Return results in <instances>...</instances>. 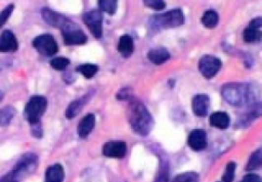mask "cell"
Returning <instances> with one entry per match:
<instances>
[{"label": "cell", "instance_id": "obj_1", "mask_svg": "<svg viewBox=\"0 0 262 182\" xmlns=\"http://www.w3.org/2000/svg\"><path fill=\"white\" fill-rule=\"evenodd\" d=\"M128 120L132 129L139 135L146 136L153 128V117L138 99L129 98L128 106Z\"/></svg>", "mask_w": 262, "mask_h": 182}, {"label": "cell", "instance_id": "obj_2", "mask_svg": "<svg viewBox=\"0 0 262 182\" xmlns=\"http://www.w3.org/2000/svg\"><path fill=\"white\" fill-rule=\"evenodd\" d=\"M222 96L231 106L242 107L250 103L256 97L251 85L246 83H230L222 88Z\"/></svg>", "mask_w": 262, "mask_h": 182}, {"label": "cell", "instance_id": "obj_3", "mask_svg": "<svg viewBox=\"0 0 262 182\" xmlns=\"http://www.w3.org/2000/svg\"><path fill=\"white\" fill-rule=\"evenodd\" d=\"M38 167V157L33 152H27L16 163L9 172L18 182L33 174Z\"/></svg>", "mask_w": 262, "mask_h": 182}, {"label": "cell", "instance_id": "obj_4", "mask_svg": "<svg viewBox=\"0 0 262 182\" xmlns=\"http://www.w3.org/2000/svg\"><path fill=\"white\" fill-rule=\"evenodd\" d=\"M47 99L42 95H34L27 102L24 110V117L30 125L40 122L41 117L47 109Z\"/></svg>", "mask_w": 262, "mask_h": 182}, {"label": "cell", "instance_id": "obj_5", "mask_svg": "<svg viewBox=\"0 0 262 182\" xmlns=\"http://www.w3.org/2000/svg\"><path fill=\"white\" fill-rule=\"evenodd\" d=\"M66 45H82L87 42V36L75 23L70 21L61 30Z\"/></svg>", "mask_w": 262, "mask_h": 182}, {"label": "cell", "instance_id": "obj_6", "mask_svg": "<svg viewBox=\"0 0 262 182\" xmlns=\"http://www.w3.org/2000/svg\"><path fill=\"white\" fill-rule=\"evenodd\" d=\"M32 45L39 54L45 57L55 56L59 51L58 42L56 41L55 37L50 34L37 36L32 41Z\"/></svg>", "mask_w": 262, "mask_h": 182}, {"label": "cell", "instance_id": "obj_7", "mask_svg": "<svg viewBox=\"0 0 262 182\" xmlns=\"http://www.w3.org/2000/svg\"><path fill=\"white\" fill-rule=\"evenodd\" d=\"M154 23L162 28H175L185 23V16L180 9H173L154 17Z\"/></svg>", "mask_w": 262, "mask_h": 182}, {"label": "cell", "instance_id": "obj_8", "mask_svg": "<svg viewBox=\"0 0 262 182\" xmlns=\"http://www.w3.org/2000/svg\"><path fill=\"white\" fill-rule=\"evenodd\" d=\"M84 24L93 33V35L99 39L102 35V15L100 10H90L85 12L82 17Z\"/></svg>", "mask_w": 262, "mask_h": 182}, {"label": "cell", "instance_id": "obj_9", "mask_svg": "<svg viewBox=\"0 0 262 182\" xmlns=\"http://www.w3.org/2000/svg\"><path fill=\"white\" fill-rule=\"evenodd\" d=\"M221 68V61L219 59L213 56H204L201 58L199 61V70L201 74L207 78L211 79L213 78Z\"/></svg>", "mask_w": 262, "mask_h": 182}, {"label": "cell", "instance_id": "obj_10", "mask_svg": "<svg viewBox=\"0 0 262 182\" xmlns=\"http://www.w3.org/2000/svg\"><path fill=\"white\" fill-rule=\"evenodd\" d=\"M41 16L46 24H48L51 27L60 28L61 30L67 25L71 20L64 15L59 14V12L52 10L48 7H44L41 10Z\"/></svg>", "mask_w": 262, "mask_h": 182}, {"label": "cell", "instance_id": "obj_11", "mask_svg": "<svg viewBox=\"0 0 262 182\" xmlns=\"http://www.w3.org/2000/svg\"><path fill=\"white\" fill-rule=\"evenodd\" d=\"M127 146L124 141H110L102 148V153L108 158L122 159L125 157Z\"/></svg>", "mask_w": 262, "mask_h": 182}, {"label": "cell", "instance_id": "obj_12", "mask_svg": "<svg viewBox=\"0 0 262 182\" xmlns=\"http://www.w3.org/2000/svg\"><path fill=\"white\" fill-rule=\"evenodd\" d=\"M19 49V42L16 35L9 30H5L0 36V53L12 54Z\"/></svg>", "mask_w": 262, "mask_h": 182}, {"label": "cell", "instance_id": "obj_13", "mask_svg": "<svg viewBox=\"0 0 262 182\" xmlns=\"http://www.w3.org/2000/svg\"><path fill=\"white\" fill-rule=\"evenodd\" d=\"M189 146L191 147L192 150L196 152H200L206 149L207 147V135L204 130L201 129H196L190 133L189 139Z\"/></svg>", "mask_w": 262, "mask_h": 182}, {"label": "cell", "instance_id": "obj_14", "mask_svg": "<svg viewBox=\"0 0 262 182\" xmlns=\"http://www.w3.org/2000/svg\"><path fill=\"white\" fill-rule=\"evenodd\" d=\"M209 96L206 94H196L193 98V111L198 117H205L209 110Z\"/></svg>", "mask_w": 262, "mask_h": 182}, {"label": "cell", "instance_id": "obj_15", "mask_svg": "<svg viewBox=\"0 0 262 182\" xmlns=\"http://www.w3.org/2000/svg\"><path fill=\"white\" fill-rule=\"evenodd\" d=\"M96 126V116L94 114H88L78 124L77 132L79 137L86 138L90 132L93 131Z\"/></svg>", "mask_w": 262, "mask_h": 182}, {"label": "cell", "instance_id": "obj_16", "mask_svg": "<svg viewBox=\"0 0 262 182\" xmlns=\"http://www.w3.org/2000/svg\"><path fill=\"white\" fill-rule=\"evenodd\" d=\"M89 97H90V95H89V93H87L84 96L72 101L69 105V107L67 108V110H66V112H65L66 118L73 119V118H75L76 116H78V114L81 112L83 107L86 105L87 101L89 100Z\"/></svg>", "mask_w": 262, "mask_h": 182}, {"label": "cell", "instance_id": "obj_17", "mask_svg": "<svg viewBox=\"0 0 262 182\" xmlns=\"http://www.w3.org/2000/svg\"><path fill=\"white\" fill-rule=\"evenodd\" d=\"M65 171L61 164L49 166L45 172V182H63Z\"/></svg>", "mask_w": 262, "mask_h": 182}, {"label": "cell", "instance_id": "obj_18", "mask_svg": "<svg viewBox=\"0 0 262 182\" xmlns=\"http://www.w3.org/2000/svg\"><path fill=\"white\" fill-rule=\"evenodd\" d=\"M148 58L153 63L161 64L169 60L170 54L166 48L158 47V48L151 49L148 54Z\"/></svg>", "mask_w": 262, "mask_h": 182}, {"label": "cell", "instance_id": "obj_19", "mask_svg": "<svg viewBox=\"0 0 262 182\" xmlns=\"http://www.w3.org/2000/svg\"><path fill=\"white\" fill-rule=\"evenodd\" d=\"M209 121H210V124L218 129H227L229 125V117L227 113L224 112H216L213 113L210 118H209Z\"/></svg>", "mask_w": 262, "mask_h": 182}, {"label": "cell", "instance_id": "obj_20", "mask_svg": "<svg viewBox=\"0 0 262 182\" xmlns=\"http://www.w3.org/2000/svg\"><path fill=\"white\" fill-rule=\"evenodd\" d=\"M133 50L134 46L132 38H131L129 35H123L120 38L119 43H118V51H119L124 58H128L132 55Z\"/></svg>", "mask_w": 262, "mask_h": 182}, {"label": "cell", "instance_id": "obj_21", "mask_svg": "<svg viewBox=\"0 0 262 182\" xmlns=\"http://www.w3.org/2000/svg\"><path fill=\"white\" fill-rule=\"evenodd\" d=\"M260 116H262V103H256V105L252 106V108L249 110V112L244 116L243 119H240L241 125H248L251 121L255 120L257 117Z\"/></svg>", "mask_w": 262, "mask_h": 182}, {"label": "cell", "instance_id": "obj_22", "mask_svg": "<svg viewBox=\"0 0 262 182\" xmlns=\"http://www.w3.org/2000/svg\"><path fill=\"white\" fill-rule=\"evenodd\" d=\"M219 21V17L217 15V12L214 10H207L204 16L202 17V23L208 29H213L215 28Z\"/></svg>", "mask_w": 262, "mask_h": 182}, {"label": "cell", "instance_id": "obj_23", "mask_svg": "<svg viewBox=\"0 0 262 182\" xmlns=\"http://www.w3.org/2000/svg\"><path fill=\"white\" fill-rule=\"evenodd\" d=\"M261 166H262V148L258 149L251 154L246 169L248 171H252L256 170V169H259Z\"/></svg>", "mask_w": 262, "mask_h": 182}, {"label": "cell", "instance_id": "obj_24", "mask_svg": "<svg viewBox=\"0 0 262 182\" xmlns=\"http://www.w3.org/2000/svg\"><path fill=\"white\" fill-rule=\"evenodd\" d=\"M16 115V109L11 106L4 107L0 111V126H7Z\"/></svg>", "mask_w": 262, "mask_h": 182}, {"label": "cell", "instance_id": "obj_25", "mask_svg": "<svg viewBox=\"0 0 262 182\" xmlns=\"http://www.w3.org/2000/svg\"><path fill=\"white\" fill-rule=\"evenodd\" d=\"M243 37H244V40L248 43L258 42L261 40V38H262V32L260 30H257V29L247 28L244 31Z\"/></svg>", "mask_w": 262, "mask_h": 182}, {"label": "cell", "instance_id": "obj_26", "mask_svg": "<svg viewBox=\"0 0 262 182\" xmlns=\"http://www.w3.org/2000/svg\"><path fill=\"white\" fill-rule=\"evenodd\" d=\"M77 71L80 72L86 79H90V78H93L98 71V67L97 64H93V63H84L81 64L77 68Z\"/></svg>", "mask_w": 262, "mask_h": 182}, {"label": "cell", "instance_id": "obj_27", "mask_svg": "<svg viewBox=\"0 0 262 182\" xmlns=\"http://www.w3.org/2000/svg\"><path fill=\"white\" fill-rule=\"evenodd\" d=\"M98 6L101 11L107 12L109 15H114L117 10V1L115 0H99Z\"/></svg>", "mask_w": 262, "mask_h": 182}, {"label": "cell", "instance_id": "obj_28", "mask_svg": "<svg viewBox=\"0 0 262 182\" xmlns=\"http://www.w3.org/2000/svg\"><path fill=\"white\" fill-rule=\"evenodd\" d=\"M70 64V60L67 58H55L50 61V66L55 70L63 71Z\"/></svg>", "mask_w": 262, "mask_h": 182}, {"label": "cell", "instance_id": "obj_29", "mask_svg": "<svg viewBox=\"0 0 262 182\" xmlns=\"http://www.w3.org/2000/svg\"><path fill=\"white\" fill-rule=\"evenodd\" d=\"M199 176L195 172H186L176 176L172 182H198Z\"/></svg>", "mask_w": 262, "mask_h": 182}, {"label": "cell", "instance_id": "obj_30", "mask_svg": "<svg viewBox=\"0 0 262 182\" xmlns=\"http://www.w3.org/2000/svg\"><path fill=\"white\" fill-rule=\"evenodd\" d=\"M234 171H235V163L229 162L227 165L224 176H222V182H232L234 178Z\"/></svg>", "mask_w": 262, "mask_h": 182}, {"label": "cell", "instance_id": "obj_31", "mask_svg": "<svg viewBox=\"0 0 262 182\" xmlns=\"http://www.w3.org/2000/svg\"><path fill=\"white\" fill-rule=\"evenodd\" d=\"M14 9H15V5L11 3V4H8L1 12H0V28H1L2 26L7 22V20L10 18Z\"/></svg>", "mask_w": 262, "mask_h": 182}, {"label": "cell", "instance_id": "obj_32", "mask_svg": "<svg viewBox=\"0 0 262 182\" xmlns=\"http://www.w3.org/2000/svg\"><path fill=\"white\" fill-rule=\"evenodd\" d=\"M143 4L155 10H162L166 6L165 2L161 1V0H145Z\"/></svg>", "mask_w": 262, "mask_h": 182}, {"label": "cell", "instance_id": "obj_33", "mask_svg": "<svg viewBox=\"0 0 262 182\" xmlns=\"http://www.w3.org/2000/svg\"><path fill=\"white\" fill-rule=\"evenodd\" d=\"M169 179V171H168V166L164 165L161 167L159 174L157 175L155 182H168Z\"/></svg>", "mask_w": 262, "mask_h": 182}, {"label": "cell", "instance_id": "obj_34", "mask_svg": "<svg viewBox=\"0 0 262 182\" xmlns=\"http://www.w3.org/2000/svg\"><path fill=\"white\" fill-rule=\"evenodd\" d=\"M31 132H32V135L34 137L41 138L43 136V129H42L41 122L31 125Z\"/></svg>", "mask_w": 262, "mask_h": 182}, {"label": "cell", "instance_id": "obj_35", "mask_svg": "<svg viewBox=\"0 0 262 182\" xmlns=\"http://www.w3.org/2000/svg\"><path fill=\"white\" fill-rule=\"evenodd\" d=\"M241 182H262L261 178L256 174H248L246 175Z\"/></svg>", "mask_w": 262, "mask_h": 182}, {"label": "cell", "instance_id": "obj_36", "mask_svg": "<svg viewBox=\"0 0 262 182\" xmlns=\"http://www.w3.org/2000/svg\"><path fill=\"white\" fill-rule=\"evenodd\" d=\"M262 27V18H255L250 22V25H249V28L252 29H257L259 30Z\"/></svg>", "mask_w": 262, "mask_h": 182}, {"label": "cell", "instance_id": "obj_37", "mask_svg": "<svg viewBox=\"0 0 262 182\" xmlns=\"http://www.w3.org/2000/svg\"><path fill=\"white\" fill-rule=\"evenodd\" d=\"M0 182H18V181L8 172L6 175H4L1 179H0Z\"/></svg>", "mask_w": 262, "mask_h": 182}, {"label": "cell", "instance_id": "obj_38", "mask_svg": "<svg viewBox=\"0 0 262 182\" xmlns=\"http://www.w3.org/2000/svg\"><path fill=\"white\" fill-rule=\"evenodd\" d=\"M3 97H4V93L2 92L1 90H0V101H1L3 99Z\"/></svg>", "mask_w": 262, "mask_h": 182}]
</instances>
